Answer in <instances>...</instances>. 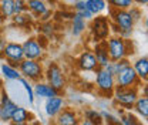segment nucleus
<instances>
[{
  "label": "nucleus",
  "mask_w": 148,
  "mask_h": 125,
  "mask_svg": "<svg viewBox=\"0 0 148 125\" xmlns=\"http://www.w3.org/2000/svg\"><path fill=\"white\" fill-rule=\"evenodd\" d=\"M134 108H135V111H137L144 120L148 118V98L147 97H140V98H137V101H135V104H134Z\"/></svg>",
  "instance_id": "obj_23"
},
{
  "label": "nucleus",
  "mask_w": 148,
  "mask_h": 125,
  "mask_svg": "<svg viewBox=\"0 0 148 125\" xmlns=\"http://www.w3.org/2000/svg\"><path fill=\"white\" fill-rule=\"evenodd\" d=\"M44 74H46V80H47L49 85H51L58 92H61L64 89V87H66V77H64V72L60 68L58 64L50 63Z\"/></svg>",
  "instance_id": "obj_4"
},
{
  "label": "nucleus",
  "mask_w": 148,
  "mask_h": 125,
  "mask_svg": "<svg viewBox=\"0 0 148 125\" xmlns=\"http://www.w3.org/2000/svg\"><path fill=\"white\" fill-rule=\"evenodd\" d=\"M27 9L36 16L40 17L46 10H47V4L43 0H27Z\"/></svg>",
  "instance_id": "obj_20"
},
{
  "label": "nucleus",
  "mask_w": 148,
  "mask_h": 125,
  "mask_svg": "<svg viewBox=\"0 0 148 125\" xmlns=\"http://www.w3.org/2000/svg\"><path fill=\"white\" fill-rule=\"evenodd\" d=\"M50 125H54V124H50Z\"/></svg>",
  "instance_id": "obj_46"
},
{
  "label": "nucleus",
  "mask_w": 148,
  "mask_h": 125,
  "mask_svg": "<svg viewBox=\"0 0 148 125\" xmlns=\"http://www.w3.org/2000/svg\"><path fill=\"white\" fill-rule=\"evenodd\" d=\"M134 3H137V4H140V6H145L148 3V0H132Z\"/></svg>",
  "instance_id": "obj_38"
},
{
  "label": "nucleus",
  "mask_w": 148,
  "mask_h": 125,
  "mask_svg": "<svg viewBox=\"0 0 148 125\" xmlns=\"http://www.w3.org/2000/svg\"><path fill=\"white\" fill-rule=\"evenodd\" d=\"M64 108V98L63 97H53V98H49L46 101V105H44V111L49 117H56L61 109Z\"/></svg>",
  "instance_id": "obj_14"
},
{
  "label": "nucleus",
  "mask_w": 148,
  "mask_h": 125,
  "mask_svg": "<svg viewBox=\"0 0 148 125\" xmlns=\"http://www.w3.org/2000/svg\"><path fill=\"white\" fill-rule=\"evenodd\" d=\"M10 125H27V124H17V122H12Z\"/></svg>",
  "instance_id": "obj_41"
},
{
  "label": "nucleus",
  "mask_w": 148,
  "mask_h": 125,
  "mask_svg": "<svg viewBox=\"0 0 148 125\" xmlns=\"http://www.w3.org/2000/svg\"><path fill=\"white\" fill-rule=\"evenodd\" d=\"M32 120H33V115L24 107H20V105L16 107V109L12 114V118H10L12 122H17V124H27Z\"/></svg>",
  "instance_id": "obj_16"
},
{
  "label": "nucleus",
  "mask_w": 148,
  "mask_h": 125,
  "mask_svg": "<svg viewBox=\"0 0 148 125\" xmlns=\"http://www.w3.org/2000/svg\"><path fill=\"white\" fill-rule=\"evenodd\" d=\"M0 71H1L3 78H6V80H9V81H14V80H18V78L21 77L18 68H13V67H10V66L6 64V63H3V64L0 66Z\"/></svg>",
  "instance_id": "obj_21"
},
{
  "label": "nucleus",
  "mask_w": 148,
  "mask_h": 125,
  "mask_svg": "<svg viewBox=\"0 0 148 125\" xmlns=\"http://www.w3.org/2000/svg\"><path fill=\"white\" fill-rule=\"evenodd\" d=\"M114 100L118 105L124 107L125 109H131L134 107L137 98H138V92L135 87H131V88H118L115 87L114 89Z\"/></svg>",
  "instance_id": "obj_5"
},
{
  "label": "nucleus",
  "mask_w": 148,
  "mask_h": 125,
  "mask_svg": "<svg viewBox=\"0 0 148 125\" xmlns=\"http://www.w3.org/2000/svg\"><path fill=\"white\" fill-rule=\"evenodd\" d=\"M13 23L16 24V26H24V24H27V23H30V17L26 14V13H23V14H14L13 17Z\"/></svg>",
  "instance_id": "obj_30"
},
{
  "label": "nucleus",
  "mask_w": 148,
  "mask_h": 125,
  "mask_svg": "<svg viewBox=\"0 0 148 125\" xmlns=\"http://www.w3.org/2000/svg\"><path fill=\"white\" fill-rule=\"evenodd\" d=\"M4 21V17H3V13H1V9H0V23Z\"/></svg>",
  "instance_id": "obj_40"
},
{
  "label": "nucleus",
  "mask_w": 148,
  "mask_h": 125,
  "mask_svg": "<svg viewBox=\"0 0 148 125\" xmlns=\"http://www.w3.org/2000/svg\"><path fill=\"white\" fill-rule=\"evenodd\" d=\"M75 14H77V16H80L83 20H91V18L94 17V14H92V13H90L87 9H84V10H81V12H77Z\"/></svg>",
  "instance_id": "obj_33"
},
{
  "label": "nucleus",
  "mask_w": 148,
  "mask_h": 125,
  "mask_svg": "<svg viewBox=\"0 0 148 125\" xmlns=\"http://www.w3.org/2000/svg\"><path fill=\"white\" fill-rule=\"evenodd\" d=\"M16 107H17V104L9 97V94L6 91L1 89V94H0V121H3V122L10 121L12 114L16 109Z\"/></svg>",
  "instance_id": "obj_8"
},
{
  "label": "nucleus",
  "mask_w": 148,
  "mask_h": 125,
  "mask_svg": "<svg viewBox=\"0 0 148 125\" xmlns=\"http://www.w3.org/2000/svg\"><path fill=\"white\" fill-rule=\"evenodd\" d=\"M32 125H40V122H37V121H36V122H33Z\"/></svg>",
  "instance_id": "obj_42"
},
{
  "label": "nucleus",
  "mask_w": 148,
  "mask_h": 125,
  "mask_svg": "<svg viewBox=\"0 0 148 125\" xmlns=\"http://www.w3.org/2000/svg\"><path fill=\"white\" fill-rule=\"evenodd\" d=\"M17 81L21 84V85H23V88L26 89L29 104H30V105H33V104H34V91H33V85L29 83V80H26V78H23V77H20Z\"/></svg>",
  "instance_id": "obj_25"
},
{
  "label": "nucleus",
  "mask_w": 148,
  "mask_h": 125,
  "mask_svg": "<svg viewBox=\"0 0 148 125\" xmlns=\"http://www.w3.org/2000/svg\"><path fill=\"white\" fill-rule=\"evenodd\" d=\"M81 125H95V124H92V122H90V121H87V120H83V122H81Z\"/></svg>",
  "instance_id": "obj_39"
},
{
  "label": "nucleus",
  "mask_w": 148,
  "mask_h": 125,
  "mask_svg": "<svg viewBox=\"0 0 148 125\" xmlns=\"http://www.w3.org/2000/svg\"><path fill=\"white\" fill-rule=\"evenodd\" d=\"M60 16H63L64 18H73L74 17V13H60Z\"/></svg>",
  "instance_id": "obj_37"
},
{
  "label": "nucleus",
  "mask_w": 148,
  "mask_h": 125,
  "mask_svg": "<svg viewBox=\"0 0 148 125\" xmlns=\"http://www.w3.org/2000/svg\"><path fill=\"white\" fill-rule=\"evenodd\" d=\"M3 55L6 57V60H12V61H16V63H20V61L24 60L21 44L13 43V41L6 43V46L3 48Z\"/></svg>",
  "instance_id": "obj_10"
},
{
  "label": "nucleus",
  "mask_w": 148,
  "mask_h": 125,
  "mask_svg": "<svg viewBox=\"0 0 148 125\" xmlns=\"http://www.w3.org/2000/svg\"><path fill=\"white\" fill-rule=\"evenodd\" d=\"M137 125H143V122H138V124H137Z\"/></svg>",
  "instance_id": "obj_43"
},
{
  "label": "nucleus",
  "mask_w": 148,
  "mask_h": 125,
  "mask_svg": "<svg viewBox=\"0 0 148 125\" xmlns=\"http://www.w3.org/2000/svg\"><path fill=\"white\" fill-rule=\"evenodd\" d=\"M114 10H128L130 7L134 4L132 0H108Z\"/></svg>",
  "instance_id": "obj_27"
},
{
  "label": "nucleus",
  "mask_w": 148,
  "mask_h": 125,
  "mask_svg": "<svg viewBox=\"0 0 148 125\" xmlns=\"http://www.w3.org/2000/svg\"><path fill=\"white\" fill-rule=\"evenodd\" d=\"M44 27H46L47 30H44L43 33H46V34H51V33H53V26H50V24L47 23V24H44Z\"/></svg>",
  "instance_id": "obj_36"
},
{
  "label": "nucleus",
  "mask_w": 148,
  "mask_h": 125,
  "mask_svg": "<svg viewBox=\"0 0 148 125\" xmlns=\"http://www.w3.org/2000/svg\"><path fill=\"white\" fill-rule=\"evenodd\" d=\"M0 58H1V54H0Z\"/></svg>",
  "instance_id": "obj_45"
},
{
  "label": "nucleus",
  "mask_w": 148,
  "mask_h": 125,
  "mask_svg": "<svg viewBox=\"0 0 148 125\" xmlns=\"http://www.w3.org/2000/svg\"><path fill=\"white\" fill-rule=\"evenodd\" d=\"M84 9H86L84 0H78V1L74 3V10H75V13H77V12H81V10H84Z\"/></svg>",
  "instance_id": "obj_34"
},
{
  "label": "nucleus",
  "mask_w": 148,
  "mask_h": 125,
  "mask_svg": "<svg viewBox=\"0 0 148 125\" xmlns=\"http://www.w3.org/2000/svg\"><path fill=\"white\" fill-rule=\"evenodd\" d=\"M84 117H86L87 121H90V122H92V124H95V125H101L104 122L103 115L98 111H95V109H87L86 114H84Z\"/></svg>",
  "instance_id": "obj_26"
},
{
  "label": "nucleus",
  "mask_w": 148,
  "mask_h": 125,
  "mask_svg": "<svg viewBox=\"0 0 148 125\" xmlns=\"http://www.w3.org/2000/svg\"><path fill=\"white\" fill-rule=\"evenodd\" d=\"M106 46H107V53L110 57V61H118V60L127 58L130 47L128 38H123L118 36L110 37L108 40H106Z\"/></svg>",
  "instance_id": "obj_1"
},
{
  "label": "nucleus",
  "mask_w": 148,
  "mask_h": 125,
  "mask_svg": "<svg viewBox=\"0 0 148 125\" xmlns=\"http://www.w3.org/2000/svg\"><path fill=\"white\" fill-rule=\"evenodd\" d=\"M115 87L118 88H131V87H137V84L141 83V80L137 77V74L134 71V68L128 66L125 67L123 71H120L115 77Z\"/></svg>",
  "instance_id": "obj_6"
},
{
  "label": "nucleus",
  "mask_w": 148,
  "mask_h": 125,
  "mask_svg": "<svg viewBox=\"0 0 148 125\" xmlns=\"http://www.w3.org/2000/svg\"><path fill=\"white\" fill-rule=\"evenodd\" d=\"M71 20H73L71 33H73L74 36H80V34L86 30V20H83L80 16H77L75 13H74V17L71 18Z\"/></svg>",
  "instance_id": "obj_24"
},
{
  "label": "nucleus",
  "mask_w": 148,
  "mask_h": 125,
  "mask_svg": "<svg viewBox=\"0 0 148 125\" xmlns=\"http://www.w3.org/2000/svg\"><path fill=\"white\" fill-rule=\"evenodd\" d=\"M120 122H121V125H137L140 121H138L137 117H134L131 112H127V114H123V115H121Z\"/></svg>",
  "instance_id": "obj_28"
},
{
  "label": "nucleus",
  "mask_w": 148,
  "mask_h": 125,
  "mask_svg": "<svg viewBox=\"0 0 148 125\" xmlns=\"http://www.w3.org/2000/svg\"><path fill=\"white\" fill-rule=\"evenodd\" d=\"M18 71H20V75L23 78H26L29 81H36V83H38L43 78V75H44L43 66L37 60H27V58H24L18 64Z\"/></svg>",
  "instance_id": "obj_2"
},
{
  "label": "nucleus",
  "mask_w": 148,
  "mask_h": 125,
  "mask_svg": "<svg viewBox=\"0 0 148 125\" xmlns=\"http://www.w3.org/2000/svg\"><path fill=\"white\" fill-rule=\"evenodd\" d=\"M94 55H95V60H97L98 67H104L106 64H108V63H110V57H108V53H107L106 40H103L100 44H97V46H95Z\"/></svg>",
  "instance_id": "obj_15"
},
{
  "label": "nucleus",
  "mask_w": 148,
  "mask_h": 125,
  "mask_svg": "<svg viewBox=\"0 0 148 125\" xmlns=\"http://www.w3.org/2000/svg\"><path fill=\"white\" fill-rule=\"evenodd\" d=\"M78 67L84 71H94L98 68V64H97V60H95V55L91 51H84L81 53V55L78 57V61H77Z\"/></svg>",
  "instance_id": "obj_12"
},
{
  "label": "nucleus",
  "mask_w": 148,
  "mask_h": 125,
  "mask_svg": "<svg viewBox=\"0 0 148 125\" xmlns=\"http://www.w3.org/2000/svg\"><path fill=\"white\" fill-rule=\"evenodd\" d=\"M131 66L128 61V58H123V60H118V61H110L108 64H106L104 67H101V68H104V70H107L108 72H111L114 77L118 74L120 71H123L125 67H128Z\"/></svg>",
  "instance_id": "obj_18"
},
{
  "label": "nucleus",
  "mask_w": 148,
  "mask_h": 125,
  "mask_svg": "<svg viewBox=\"0 0 148 125\" xmlns=\"http://www.w3.org/2000/svg\"><path fill=\"white\" fill-rule=\"evenodd\" d=\"M27 12V0H14V14H23Z\"/></svg>",
  "instance_id": "obj_29"
},
{
  "label": "nucleus",
  "mask_w": 148,
  "mask_h": 125,
  "mask_svg": "<svg viewBox=\"0 0 148 125\" xmlns=\"http://www.w3.org/2000/svg\"><path fill=\"white\" fill-rule=\"evenodd\" d=\"M95 85L101 94L111 95L115 89V78L111 72L98 67L95 70Z\"/></svg>",
  "instance_id": "obj_3"
},
{
  "label": "nucleus",
  "mask_w": 148,
  "mask_h": 125,
  "mask_svg": "<svg viewBox=\"0 0 148 125\" xmlns=\"http://www.w3.org/2000/svg\"><path fill=\"white\" fill-rule=\"evenodd\" d=\"M0 94H1V87H0Z\"/></svg>",
  "instance_id": "obj_44"
},
{
  "label": "nucleus",
  "mask_w": 148,
  "mask_h": 125,
  "mask_svg": "<svg viewBox=\"0 0 148 125\" xmlns=\"http://www.w3.org/2000/svg\"><path fill=\"white\" fill-rule=\"evenodd\" d=\"M84 3H86V9L90 13H92L94 16L95 14H100L107 7L106 0H84Z\"/></svg>",
  "instance_id": "obj_19"
},
{
  "label": "nucleus",
  "mask_w": 148,
  "mask_h": 125,
  "mask_svg": "<svg viewBox=\"0 0 148 125\" xmlns=\"http://www.w3.org/2000/svg\"><path fill=\"white\" fill-rule=\"evenodd\" d=\"M50 16H51V12L47 9V10H46V12H44V13L40 16V20H41V21H47V20L50 18Z\"/></svg>",
  "instance_id": "obj_35"
},
{
  "label": "nucleus",
  "mask_w": 148,
  "mask_h": 125,
  "mask_svg": "<svg viewBox=\"0 0 148 125\" xmlns=\"http://www.w3.org/2000/svg\"><path fill=\"white\" fill-rule=\"evenodd\" d=\"M56 120V125H78L80 118L77 115V112L69 108H63L57 115Z\"/></svg>",
  "instance_id": "obj_11"
},
{
  "label": "nucleus",
  "mask_w": 148,
  "mask_h": 125,
  "mask_svg": "<svg viewBox=\"0 0 148 125\" xmlns=\"http://www.w3.org/2000/svg\"><path fill=\"white\" fill-rule=\"evenodd\" d=\"M91 31L94 37L98 40V41H103L106 40L108 34H110V21L103 16H97V17H92L91 21Z\"/></svg>",
  "instance_id": "obj_7"
},
{
  "label": "nucleus",
  "mask_w": 148,
  "mask_h": 125,
  "mask_svg": "<svg viewBox=\"0 0 148 125\" xmlns=\"http://www.w3.org/2000/svg\"><path fill=\"white\" fill-rule=\"evenodd\" d=\"M33 91H34V97H41V98H53V97H58L60 92L51 85H49L47 83H36V85H33Z\"/></svg>",
  "instance_id": "obj_13"
},
{
  "label": "nucleus",
  "mask_w": 148,
  "mask_h": 125,
  "mask_svg": "<svg viewBox=\"0 0 148 125\" xmlns=\"http://www.w3.org/2000/svg\"><path fill=\"white\" fill-rule=\"evenodd\" d=\"M101 115H103V120L107 122V125H121L120 120H118V118H115L114 115L108 114V112H103Z\"/></svg>",
  "instance_id": "obj_31"
},
{
  "label": "nucleus",
  "mask_w": 148,
  "mask_h": 125,
  "mask_svg": "<svg viewBox=\"0 0 148 125\" xmlns=\"http://www.w3.org/2000/svg\"><path fill=\"white\" fill-rule=\"evenodd\" d=\"M0 9L4 20H9L14 16V0H0Z\"/></svg>",
  "instance_id": "obj_22"
},
{
  "label": "nucleus",
  "mask_w": 148,
  "mask_h": 125,
  "mask_svg": "<svg viewBox=\"0 0 148 125\" xmlns=\"http://www.w3.org/2000/svg\"><path fill=\"white\" fill-rule=\"evenodd\" d=\"M134 71L137 74V77L141 80V81H147V77H148V58L144 55V57H140L134 66H132Z\"/></svg>",
  "instance_id": "obj_17"
},
{
  "label": "nucleus",
  "mask_w": 148,
  "mask_h": 125,
  "mask_svg": "<svg viewBox=\"0 0 148 125\" xmlns=\"http://www.w3.org/2000/svg\"><path fill=\"white\" fill-rule=\"evenodd\" d=\"M21 47H23L24 58L27 60H38L43 55V47L40 46V43L36 38H27L21 44Z\"/></svg>",
  "instance_id": "obj_9"
},
{
  "label": "nucleus",
  "mask_w": 148,
  "mask_h": 125,
  "mask_svg": "<svg viewBox=\"0 0 148 125\" xmlns=\"http://www.w3.org/2000/svg\"><path fill=\"white\" fill-rule=\"evenodd\" d=\"M128 13H130V16L132 17L134 23H135L137 20H140V18L143 17V13H141V10H140L138 7H134V6H131V7L128 9Z\"/></svg>",
  "instance_id": "obj_32"
}]
</instances>
